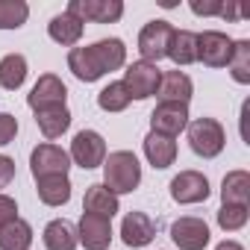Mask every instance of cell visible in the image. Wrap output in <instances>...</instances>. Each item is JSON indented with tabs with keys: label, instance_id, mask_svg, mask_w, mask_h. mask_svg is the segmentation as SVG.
I'll return each mask as SVG.
<instances>
[{
	"label": "cell",
	"instance_id": "6da1fadb",
	"mask_svg": "<svg viewBox=\"0 0 250 250\" xmlns=\"http://www.w3.org/2000/svg\"><path fill=\"white\" fill-rule=\"evenodd\" d=\"M127 62V47L121 39H100L88 47H74L68 53V68L83 83H97L103 74L118 71Z\"/></svg>",
	"mask_w": 250,
	"mask_h": 250
},
{
	"label": "cell",
	"instance_id": "7a4b0ae2",
	"mask_svg": "<svg viewBox=\"0 0 250 250\" xmlns=\"http://www.w3.org/2000/svg\"><path fill=\"white\" fill-rule=\"evenodd\" d=\"M142 183V165L136 153L130 150H115L103 159V186L112 194H130Z\"/></svg>",
	"mask_w": 250,
	"mask_h": 250
},
{
	"label": "cell",
	"instance_id": "3957f363",
	"mask_svg": "<svg viewBox=\"0 0 250 250\" xmlns=\"http://www.w3.org/2000/svg\"><path fill=\"white\" fill-rule=\"evenodd\" d=\"M188 145L197 156L203 159H215L221 156L224 145H227V133L224 127L215 121V118H197V121H188Z\"/></svg>",
	"mask_w": 250,
	"mask_h": 250
},
{
	"label": "cell",
	"instance_id": "277c9868",
	"mask_svg": "<svg viewBox=\"0 0 250 250\" xmlns=\"http://www.w3.org/2000/svg\"><path fill=\"white\" fill-rule=\"evenodd\" d=\"M171 39H174V27L168 21H150L142 27L139 33V53H142V62H150L156 65L159 59L168 56L171 50Z\"/></svg>",
	"mask_w": 250,
	"mask_h": 250
},
{
	"label": "cell",
	"instance_id": "5b68a950",
	"mask_svg": "<svg viewBox=\"0 0 250 250\" xmlns=\"http://www.w3.org/2000/svg\"><path fill=\"white\" fill-rule=\"evenodd\" d=\"M159 80H162V71H159L156 65L139 59V62H133V65H127L121 83H124V88H127L130 100H147V97L156 94Z\"/></svg>",
	"mask_w": 250,
	"mask_h": 250
},
{
	"label": "cell",
	"instance_id": "8992f818",
	"mask_svg": "<svg viewBox=\"0 0 250 250\" xmlns=\"http://www.w3.org/2000/svg\"><path fill=\"white\" fill-rule=\"evenodd\" d=\"M232 47L235 42L227 33L206 30L197 36V62H203L206 68H227L232 59Z\"/></svg>",
	"mask_w": 250,
	"mask_h": 250
},
{
	"label": "cell",
	"instance_id": "52a82bcc",
	"mask_svg": "<svg viewBox=\"0 0 250 250\" xmlns=\"http://www.w3.org/2000/svg\"><path fill=\"white\" fill-rule=\"evenodd\" d=\"M68 168H71V156L59 145L47 142V145H39L30 153V171H33L36 180H42V177H68Z\"/></svg>",
	"mask_w": 250,
	"mask_h": 250
},
{
	"label": "cell",
	"instance_id": "ba28073f",
	"mask_svg": "<svg viewBox=\"0 0 250 250\" xmlns=\"http://www.w3.org/2000/svg\"><path fill=\"white\" fill-rule=\"evenodd\" d=\"M68 15H74L77 21H94V24H115L124 15V3L121 0H71Z\"/></svg>",
	"mask_w": 250,
	"mask_h": 250
},
{
	"label": "cell",
	"instance_id": "9c48e42d",
	"mask_svg": "<svg viewBox=\"0 0 250 250\" xmlns=\"http://www.w3.org/2000/svg\"><path fill=\"white\" fill-rule=\"evenodd\" d=\"M80 168L91 171V168H100L103 159H106V142L100 133L94 130H80L71 142V153H68Z\"/></svg>",
	"mask_w": 250,
	"mask_h": 250
},
{
	"label": "cell",
	"instance_id": "30bf717a",
	"mask_svg": "<svg viewBox=\"0 0 250 250\" xmlns=\"http://www.w3.org/2000/svg\"><path fill=\"white\" fill-rule=\"evenodd\" d=\"M171 238L180 250H203L212 235H209V224L203 218L186 215V218H177L171 224Z\"/></svg>",
	"mask_w": 250,
	"mask_h": 250
},
{
	"label": "cell",
	"instance_id": "8fae6325",
	"mask_svg": "<svg viewBox=\"0 0 250 250\" xmlns=\"http://www.w3.org/2000/svg\"><path fill=\"white\" fill-rule=\"evenodd\" d=\"M188 127V106L183 103H159L150 115V133L177 139Z\"/></svg>",
	"mask_w": 250,
	"mask_h": 250
},
{
	"label": "cell",
	"instance_id": "7c38bea8",
	"mask_svg": "<svg viewBox=\"0 0 250 250\" xmlns=\"http://www.w3.org/2000/svg\"><path fill=\"white\" fill-rule=\"evenodd\" d=\"M171 197L183 206H191V203H203L209 197V180L200 174V171H180L174 180H171Z\"/></svg>",
	"mask_w": 250,
	"mask_h": 250
},
{
	"label": "cell",
	"instance_id": "4fadbf2b",
	"mask_svg": "<svg viewBox=\"0 0 250 250\" xmlns=\"http://www.w3.org/2000/svg\"><path fill=\"white\" fill-rule=\"evenodd\" d=\"M65 100H68V88H65V83H62L56 74L39 77V83H36L33 91L27 94V103H30L33 112L47 109V106H65Z\"/></svg>",
	"mask_w": 250,
	"mask_h": 250
},
{
	"label": "cell",
	"instance_id": "5bb4252c",
	"mask_svg": "<svg viewBox=\"0 0 250 250\" xmlns=\"http://www.w3.org/2000/svg\"><path fill=\"white\" fill-rule=\"evenodd\" d=\"M77 238L85 250H106L112 241V221L100 218V215H83L80 227H77Z\"/></svg>",
	"mask_w": 250,
	"mask_h": 250
},
{
	"label": "cell",
	"instance_id": "9a60e30c",
	"mask_svg": "<svg viewBox=\"0 0 250 250\" xmlns=\"http://www.w3.org/2000/svg\"><path fill=\"white\" fill-rule=\"evenodd\" d=\"M156 94H159V103H183V106H188V100L194 94L191 77L183 74V71H168V74H162Z\"/></svg>",
	"mask_w": 250,
	"mask_h": 250
},
{
	"label": "cell",
	"instance_id": "2e32d148",
	"mask_svg": "<svg viewBox=\"0 0 250 250\" xmlns=\"http://www.w3.org/2000/svg\"><path fill=\"white\" fill-rule=\"evenodd\" d=\"M121 238L127 247H147L156 238V227L145 212H130L121 224Z\"/></svg>",
	"mask_w": 250,
	"mask_h": 250
},
{
	"label": "cell",
	"instance_id": "e0dca14e",
	"mask_svg": "<svg viewBox=\"0 0 250 250\" xmlns=\"http://www.w3.org/2000/svg\"><path fill=\"white\" fill-rule=\"evenodd\" d=\"M118 209H121L118 194H112L103 183L88 186L85 200H83V212H88V215H100V218H109V221H112V215H118Z\"/></svg>",
	"mask_w": 250,
	"mask_h": 250
},
{
	"label": "cell",
	"instance_id": "ac0fdd59",
	"mask_svg": "<svg viewBox=\"0 0 250 250\" xmlns=\"http://www.w3.org/2000/svg\"><path fill=\"white\" fill-rule=\"evenodd\" d=\"M145 156H147V162H150L153 168L165 171V168H171L174 159H177V142L168 139V136L150 133V136L145 139Z\"/></svg>",
	"mask_w": 250,
	"mask_h": 250
},
{
	"label": "cell",
	"instance_id": "d6986e66",
	"mask_svg": "<svg viewBox=\"0 0 250 250\" xmlns=\"http://www.w3.org/2000/svg\"><path fill=\"white\" fill-rule=\"evenodd\" d=\"M44 247L47 250H77L80 238H77V227L65 218H56L44 227Z\"/></svg>",
	"mask_w": 250,
	"mask_h": 250
},
{
	"label": "cell",
	"instance_id": "ffe728a7",
	"mask_svg": "<svg viewBox=\"0 0 250 250\" xmlns=\"http://www.w3.org/2000/svg\"><path fill=\"white\" fill-rule=\"evenodd\" d=\"M83 30H85L83 21H77V18L68 15V12L50 18V24H47V36H50L56 44H62V47H74V44L83 39Z\"/></svg>",
	"mask_w": 250,
	"mask_h": 250
},
{
	"label": "cell",
	"instance_id": "44dd1931",
	"mask_svg": "<svg viewBox=\"0 0 250 250\" xmlns=\"http://www.w3.org/2000/svg\"><path fill=\"white\" fill-rule=\"evenodd\" d=\"M36 124L44 133V139H59L71 127V112H68V106H47V109L36 112Z\"/></svg>",
	"mask_w": 250,
	"mask_h": 250
},
{
	"label": "cell",
	"instance_id": "7402d4cb",
	"mask_svg": "<svg viewBox=\"0 0 250 250\" xmlns=\"http://www.w3.org/2000/svg\"><path fill=\"white\" fill-rule=\"evenodd\" d=\"M221 200L232 206H247L250 203V174L247 171H229L221 183Z\"/></svg>",
	"mask_w": 250,
	"mask_h": 250
},
{
	"label": "cell",
	"instance_id": "603a6c76",
	"mask_svg": "<svg viewBox=\"0 0 250 250\" xmlns=\"http://www.w3.org/2000/svg\"><path fill=\"white\" fill-rule=\"evenodd\" d=\"M36 191L44 206H65L71 200V180L68 177H42V180H36Z\"/></svg>",
	"mask_w": 250,
	"mask_h": 250
},
{
	"label": "cell",
	"instance_id": "cb8c5ba5",
	"mask_svg": "<svg viewBox=\"0 0 250 250\" xmlns=\"http://www.w3.org/2000/svg\"><path fill=\"white\" fill-rule=\"evenodd\" d=\"M30 244H33V227L24 218H15L6 227H0V250H30Z\"/></svg>",
	"mask_w": 250,
	"mask_h": 250
},
{
	"label": "cell",
	"instance_id": "d4e9b609",
	"mask_svg": "<svg viewBox=\"0 0 250 250\" xmlns=\"http://www.w3.org/2000/svg\"><path fill=\"white\" fill-rule=\"evenodd\" d=\"M27 80V59L21 53H9L0 59V85L6 91H18Z\"/></svg>",
	"mask_w": 250,
	"mask_h": 250
},
{
	"label": "cell",
	"instance_id": "484cf974",
	"mask_svg": "<svg viewBox=\"0 0 250 250\" xmlns=\"http://www.w3.org/2000/svg\"><path fill=\"white\" fill-rule=\"evenodd\" d=\"M168 56H171L177 65H191V62H197V33H191V30H174Z\"/></svg>",
	"mask_w": 250,
	"mask_h": 250
},
{
	"label": "cell",
	"instance_id": "4316f807",
	"mask_svg": "<svg viewBox=\"0 0 250 250\" xmlns=\"http://www.w3.org/2000/svg\"><path fill=\"white\" fill-rule=\"evenodd\" d=\"M30 18V6L24 0H0V30H18Z\"/></svg>",
	"mask_w": 250,
	"mask_h": 250
},
{
	"label": "cell",
	"instance_id": "83f0119b",
	"mask_svg": "<svg viewBox=\"0 0 250 250\" xmlns=\"http://www.w3.org/2000/svg\"><path fill=\"white\" fill-rule=\"evenodd\" d=\"M227 68H229V74H232V80H235L238 85H247V83H250V42H247V39L235 42L232 59H229Z\"/></svg>",
	"mask_w": 250,
	"mask_h": 250
},
{
	"label": "cell",
	"instance_id": "f1b7e54d",
	"mask_svg": "<svg viewBox=\"0 0 250 250\" xmlns=\"http://www.w3.org/2000/svg\"><path fill=\"white\" fill-rule=\"evenodd\" d=\"M97 106L103 112H124L130 106V94L124 88V83H109L100 94H97Z\"/></svg>",
	"mask_w": 250,
	"mask_h": 250
},
{
	"label": "cell",
	"instance_id": "f546056e",
	"mask_svg": "<svg viewBox=\"0 0 250 250\" xmlns=\"http://www.w3.org/2000/svg\"><path fill=\"white\" fill-rule=\"evenodd\" d=\"M247 218H250V209H247V206L224 203V206L218 209V227H221L224 232H235V229H241V227L247 224Z\"/></svg>",
	"mask_w": 250,
	"mask_h": 250
},
{
	"label": "cell",
	"instance_id": "4dcf8cb0",
	"mask_svg": "<svg viewBox=\"0 0 250 250\" xmlns=\"http://www.w3.org/2000/svg\"><path fill=\"white\" fill-rule=\"evenodd\" d=\"M15 136H18V118L9 112H0V147L9 145Z\"/></svg>",
	"mask_w": 250,
	"mask_h": 250
},
{
	"label": "cell",
	"instance_id": "1f68e13d",
	"mask_svg": "<svg viewBox=\"0 0 250 250\" xmlns=\"http://www.w3.org/2000/svg\"><path fill=\"white\" fill-rule=\"evenodd\" d=\"M15 218H18V203L12 197H6V194H0V227H6Z\"/></svg>",
	"mask_w": 250,
	"mask_h": 250
},
{
	"label": "cell",
	"instance_id": "d6a6232c",
	"mask_svg": "<svg viewBox=\"0 0 250 250\" xmlns=\"http://www.w3.org/2000/svg\"><path fill=\"white\" fill-rule=\"evenodd\" d=\"M12 180H15V162L0 153V188H6Z\"/></svg>",
	"mask_w": 250,
	"mask_h": 250
},
{
	"label": "cell",
	"instance_id": "836d02e7",
	"mask_svg": "<svg viewBox=\"0 0 250 250\" xmlns=\"http://www.w3.org/2000/svg\"><path fill=\"white\" fill-rule=\"evenodd\" d=\"M188 6L194 15H221V9H224V3H200V0H191Z\"/></svg>",
	"mask_w": 250,
	"mask_h": 250
},
{
	"label": "cell",
	"instance_id": "e575fe53",
	"mask_svg": "<svg viewBox=\"0 0 250 250\" xmlns=\"http://www.w3.org/2000/svg\"><path fill=\"white\" fill-rule=\"evenodd\" d=\"M247 115H250V100H247V103L241 106V139H244V142L250 145V139H247Z\"/></svg>",
	"mask_w": 250,
	"mask_h": 250
},
{
	"label": "cell",
	"instance_id": "d590c367",
	"mask_svg": "<svg viewBox=\"0 0 250 250\" xmlns=\"http://www.w3.org/2000/svg\"><path fill=\"white\" fill-rule=\"evenodd\" d=\"M215 250H244V247H241L238 241H232V238H227V241H221V244H218Z\"/></svg>",
	"mask_w": 250,
	"mask_h": 250
}]
</instances>
